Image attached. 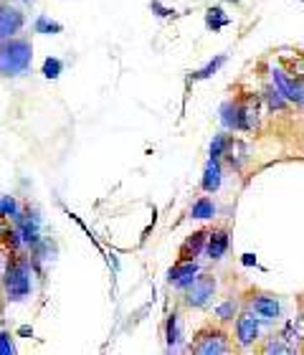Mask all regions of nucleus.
I'll return each instance as SVG.
<instances>
[{
  "mask_svg": "<svg viewBox=\"0 0 304 355\" xmlns=\"http://www.w3.org/2000/svg\"><path fill=\"white\" fill-rule=\"evenodd\" d=\"M0 289L6 295L8 302H21L30 295L33 282H30V259L21 257L18 252H13L10 261H8L6 272L0 277Z\"/></svg>",
  "mask_w": 304,
  "mask_h": 355,
  "instance_id": "nucleus-1",
  "label": "nucleus"
},
{
  "mask_svg": "<svg viewBox=\"0 0 304 355\" xmlns=\"http://www.w3.org/2000/svg\"><path fill=\"white\" fill-rule=\"evenodd\" d=\"M33 64V44L28 38L13 36L0 44V76L13 79L26 74Z\"/></svg>",
  "mask_w": 304,
  "mask_h": 355,
  "instance_id": "nucleus-2",
  "label": "nucleus"
},
{
  "mask_svg": "<svg viewBox=\"0 0 304 355\" xmlns=\"http://www.w3.org/2000/svg\"><path fill=\"white\" fill-rule=\"evenodd\" d=\"M190 350L198 355H223V353H231L233 345H231L226 330H221V327H208V330L195 335V343L190 345Z\"/></svg>",
  "mask_w": 304,
  "mask_h": 355,
  "instance_id": "nucleus-3",
  "label": "nucleus"
},
{
  "mask_svg": "<svg viewBox=\"0 0 304 355\" xmlns=\"http://www.w3.org/2000/svg\"><path fill=\"white\" fill-rule=\"evenodd\" d=\"M23 26H26V13L21 8L10 6V3H0V44L18 36Z\"/></svg>",
  "mask_w": 304,
  "mask_h": 355,
  "instance_id": "nucleus-4",
  "label": "nucleus"
},
{
  "mask_svg": "<svg viewBox=\"0 0 304 355\" xmlns=\"http://www.w3.org/2000/svg\"><path fill=\"white\" fill-rule=\"evenodd\" d=\"M186 292V304L188 307H203V304L215 295V277L211 274H201L188 284Z\"/></svg>",
  "mask_w": 304,
  "mask_h": 355,
  "instance_id": "nucleus-5",
  "label": "nucleus"
},
{
  "mask_svg": "<svg viewBox=\"0 0 304 355\" xmlns=\"http://www.w3.org/2000/svg\"><path fill=\"white\" fill-rule=\"evenodd\" d=\"M236 340L241 348H249L259 340V318H253V312L236 315Z\"/></svg>",
  "mask_w": 304,
  "mask_h": 355,
  "instance_id": "nucleus-6",
  "label": "nucleus"
},
{
  "mask_svg": "<svg viewBox=\"0 0 304 355\" xmlns=\"http://www.w3.org/2000/svg\"><path fill=\"white\" fill-rule=\"evenodd\" d=\"M271 79H274L276 89H279V94H282L287 102H294V104L304 102V89L299 87L294 79H289V76L284 74L282 69H274V71H271Z\"/></svg>",
  "mask_w": 304,
  "mask_h": 355,
  "instance_id": "nucleus-7",
  "label": "nucleus"
},
{
  "mask_svg": "<svg viewBox=\"0 0 304 355\" xmlns=\"http://www.w3.org/2000/svg\"><path fill=\"white\" fill-rule=\"evenodd\" d=\"M195 274H198V264H195V261H178V264L170 269V274H168V282L180 289H186L188 284L195 279Z\"/></svg>",
  "mask_w": 304,
  "mask_h": 355,
  "instance_id": "nucleus-8",
  "label": "nucleus"
},
{
  "mask_svg": "<svg viewBox=\"0 0 304 355\" xmlns=\"http://www.w3.org/2000/svg\"><path fill=\"white\" fill-rule=\"evenodd\" d=\"M251 310L264 320H274L279 318V300L274 295H259L251 300Z\"/></svg>",
  "mask_w": 304,
  "mask_h": 355,
  "instance_id": "nucleus-9",
  "label": "nucleus"
},
{
  "mask_svg": "<svg viewBox=\"0 0 304 355\" xmlns=\"http://www.w3.org/2000/svg\"><path fill=\"white\" fill-rule=\"evenodd\" d=\"M208 239V231H195L193 236L186 239V244L180 246V259L178 261H195V257L201 254L203 244Z\"/></svg>",
  "mask_w": 304,
  "mask_h": 355,
  "instance_id": "nucleus-10",
  "label": "nucleus"
},
{
  "mask_svg": "<svg viewBox=\"0 0 304 355\" xmlns=\"http://www.w3.org/2000/svg\"><path fill=\"white\" fill-rule=\"evenodd\" d=\"M229 249V231L226 229H218V231H211L208 234V257L211 259H221L223 254Z\"/></svg>",
  "mask_w": 304,
  "mask_h": 355,
  "instance_id": "nucleus-11",
  "label": "nucleus"
},
{
  "mask_svg": "<svg viewBox=\"0 0 304 355\" xmlns=\"http://www.w3.org/2000/svg\"><path fill=\"white\" fill-rule=\"evenodd\" d=\"M201 185L206 193H215L218 188H221V165H218V160H213V157L208 160L206 171H203Z\"/></svg>",
  "mask_w": 304,
  "mask_h": 355,
  "instance_id": "nucleus-12",
  "label": "nucleus"
},
{
  "mask_svg": "<svg viewBox=\"0 0 304 355\" xmlns=\"http://www.w3.org/2000/svg\"><path fill=\"white\" fill-rule=\"evenodd\" d=\"M221 122L229 130H241V104L226 102L221 107Z\"/></svg>",
  "mask_w": 304,
  "mask_h": 355,
  "instance_id": "nucleus-13",
  "label": "nucleus"
},
{
  "mask_svg": "<svg viewBox=\"0 0 304 355\" xmlns=\"http://www.w3.org/2000/svg\"><path fill=\"white\" fill-rule=\"evenodd\" d=\"M231 18L226 13H223V8L221 6H211L206 10V26L211 31H221L223 26H229Z\"/></svg>",
  "mask_w": 304,
  "mask_h": 355,
  "instance_id": "nucleus-14",
  "label": "nucleus"
},
{
  "mask_svg": "<svg viewBox=\"0 0 304 355\" xmlns=\"http://www.w3.org/2000/svg\"><path fill=\"white\" fill-rule=\"evenodd\" d=\"M215 214H218V208H215V203L211 198H198L193 203V208H190L193 218H213Z\"/></svg>",
  "mask_w": 304,
  "mask_h": 355,
  "instance_id": "nucleus-15",
  "label": "nucleus"
},
{
  "mask_svg": "<svg viewBox=\"0 0 304 355\" xmlns=\"http://www.w3.org/2000/svg\"><path fill=\"white\" fill-rule=\"evenodd\" d=\"M33 28H36V33H44V36H56V33L64 31V26H61L59 21H51L48 15H38Z\"/></svg>",
  "mask_w": 304,
  "mask_h": 355,
  "instance_id": "nucleus-16",
  "label": "nucleus"
},
{
  "mask_svg": "<svg viewBox=\"0 0 304 355\" xmlns=\"http://www.w3.org/2000/svg\"><path fill=\"white\" fill-rule=\"evenodd\" d=\"M292 350H294V348H289V345L284 343L282 335H271V338L267 340V345L261 348V353H267V355H271V353H274V355H287V353H292Z\"/></svg>",
  "mask_w": 304,
  "mask_h": 355,
  "instance_id": "nucleus-17",
  "label": "nucleus"
},
{
  "mask_svg": "<svg viewBox=\"0 0 304 355\" xmlns=\"http://www.w3.org/2000/svg\"><path fill=\"white\" fill-rule=\"evenodd\" d=\"M21 214V206L13 196H0V218H10L13 221L15 216Z\"/></svg>",
  "mask_w": 304,
  "mask_h": 355,
  "instance_id": "nucleus-18",
  "label": "nucleus"
},
{
  "mask_svg": "<svg viewBox=\"0 0 304 355\" xmlns=\"http://www.w3.org/2000/svg\"><path fill=\"white\" fill-rule=\"evenodd\" d=\"M180 343V315L178 312H172L170 318H168V348H175Z\"/></svg>",
  "mask_w": 304,
  "mask_h": 355,
  "instance_id": "nucleus-19",
  "label": "nucleus"
},
{
  "mask_svg": "<svg viewBox=\"0 0 304 355\" xmlns=\"http://www.w3.org/2000/svg\"><path fill=\"white\" fill-rule=\"evenodd\" d=\"M238 315V304L236 300H226V302H221L218 307H215V318L221 320V322H231V320Z\"/></svg>",
  "mask_w": 304,
  "mask_h": 355,
  "instance_id": "nucleus-20",
  "label": "nucleus"
},
{
  "mask_svg": "<svg viewBox=\"0 0 304 355\" xmlns=\"http://www.w3.org/2000/svg\"><path fill=\"white\" fill-rule=\"evenodd\" d=\"M61 71H64V61L56 59V56H48V59L44 61V69H41V74H44L46 79H59Z\"/></svg>",
  "mask_w": 304,
  "mask_h": 355,
  "instance_id": "nucleus-21",
  "label": "nucleus"
},
{
  "mask_svg": "<svg viewBox=\"0 0 304 355\" xmlns=\"http://www.w3.org/2000/svg\"><path fill=\"white\" fill-rule=\"evenodd\" d=\"M223 64H226V56L221 53V56H215L213 61H208V64L203 69H198V71L193 74V79H208V76H213L215 71H218V69L223 67Z\"/></svg>",
  "mask_w": 304,
  "mask_h": 355,
  "instance_id": "nucleus-22",
  "label": "nucleus"
},
{
  "mask_svg": "<svg viewBox=\"0 0 304 355\" xmlns=\"http://www.w3.org/2000/svg\"><path fill=\"white\" fill-rule=\"evenodd\" d=\"M226 145H229V137H226V135H215L213 142H211V157H213V160L223 157V153H226Z\"/></svg>",
  "mask_w": 304,
  "mask_h": 355,
  "instance_id": "nucleus-23",
  "label": "nucleus"
},
{
  "mask_svg": "<svg viewBox=\"0 0 304 355\" xmlns=\"http://www.w3.org/2000/svg\"><path fill=\"white\" fill-rule=\"evenodd\" d=\"M267 99H269V107H271V110H284V107H287V99H282L279 89H269Z\"/></svg>",
  "mask_w": 304,
  "mask_h": 355,
  "instance_id": "nucleus-24",
  "label": "nucleus"
},
{
  "mask_svg": "<svg viewBox=\"0 0 304 355\" xmlns=\"http://www.w3.org/2000/svg\"><path fill=\"white\" fill-rule=\"evenodd\" d=\"M15 353V343L10 333H0V355H10Z\"/></svg>",
  "mask_w": 304,
  "mask_h": 355,
  "instance_id": "nucleus-25",
  "label": "nucleus"
},
{
  "mask_svg": "<svg viewBox=\"0 0 304 355\" xmlns=\"http://www.w3.org/2000/svg\"><path fill=\"white\" fill-rule=\"evenodd\" d=\"M152 8H155V10H160L157 15H172V13H175V10H168V8H163L160 3H157V0H152Z\"/></svg>",
  "mask_w": 304,
  "mask_h": 355,
  "instance_id": "nucleus-26",
  "label": "nucleus"
},
{
  "mask_svg": "<svg viewBox=\"0 0 304 355\" xmlns=\"http://www.w3.org/2000/svg\"><path fill=\"white\" fill-rule=\"evenodd\" d=\"M292 330H294V333H299V335H302V340H304V315L297 320V325H292Z\"/></svg>",
  "mask_w": 304,
  "mask_h": 355,
  "instance_id": "nucleus-27",
  "label": "nucleus"
},
{
  "mask_svg": "<svg viewBox=\"0 0 304 355\" xmlns=\"http://www.w3.org/2000/svg\"><path fill=\"white\" fill-rule=\"evenodd\" d=\"M244 264H246V266L256 264V257H253V254H244Z\"/></svg>",
  "mask_w": 304,
  "mask_h": 355,
  "instance_id": "nucleus-28",
  "label": "nucleus"
},
{
  "mask_svg": "<svg viewBox=\"0 0 304 355\" xmlns=\"http://www.w3.org/2000/svg\"><path fill=\"white\" fill-rule=\"evenodd\" d=\"M3 231H6V223L0 221V236H3Z\"/></svg>",
  "mask_w": 304,
  "mask_h": 355,
  "instance_id": "nucleus-29",
  "label": "nucleus"
},
{
  "mask_svg": "<svg viewBox=\"0 0 304 355\" xmlns=\"http://www.w3.org/2000/svg\"><path fill=\"white\" fill-rule=\"evenodd\" d=\"M0 318H3V304H0Z\"/></svg>",
  "mask_w": 304,
  "mask_h": 355,
  "instance_id": "nucleus-30",
  "label": "nucleus"
},
{
  "mask_svg": "<svg viewBox=\"0 0 304 355\" xmlns=\"http://www.w3.org/2000/svg\"><path fill=\"white\" fill-rule=\"evenodd\" d=\"M23 3H33V0H23Z\"/></svg>",
  "mask_w": 304,
  "mask_h": 355,
  "instance_id": "nucleus-31",
  "label": "nucleus"
},
{
  "mask_svg": "<svg viewBox=\"0 0 304 355\" xmlns=\"http://www.w3.org/2000/svg\"><path fill=\"white\" fill-rule=\"evenodd\" d=\"M231 3H238V0H231Z\"/></svg>",
  "mask_w": 304,
  "mask_h": 355,
  "instance_id": "nucleus-32",
  "label": "nucleus"
},
{
  "mask_svg": "<svg viewBox=\"0 0 304 355\" xmlns=\"http://www.w3.org/2000/svg\"><path fill=\"white\" fill-rule=\"evenodd\" d=\"M302 353H304V348H302Z\"/></svg>",
  "mask_w": 304,
  "mask_h": 355,
  "instance_id": "nucleus-33",
  "label": "nucleus"
},
{
  "mask_svg": "<svg viewBox=\"0 0 304 355\" xmlns=\"http://www.w3.org/2000/svg\"><path fill=\"white\" fill-rule=\"evenodd\" d=\"M0 3H3V0H0Z\"/></svg>",
  "mask_w": 304,
  "mask_h": 355,
  "instance_id": "nucleus-34",
  "label": "nucleus"
},
{
  "mask_svg": "<svg viewBox=\"0 0 304 355\" xmlns=\"http://www.w3.org/2000/svg\"><path fill=\"white\" fill-rule=\"evenodd\" d=\"M302 3H304V0H302Z\"/></svg>",
  "mask_w": 304,
  "mask_h": 355,
  "instance_id": "nucleus-35",
  "label": "nucleus"
}]
</instances>
